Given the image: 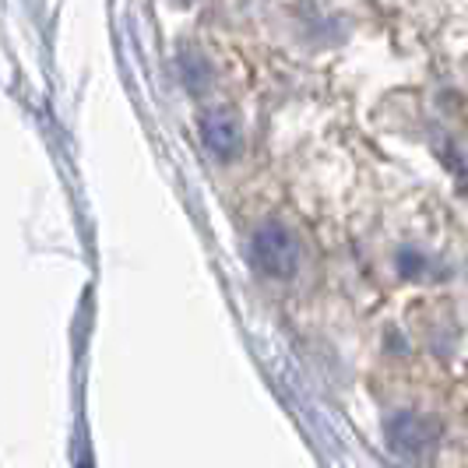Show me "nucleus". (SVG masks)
<instances>
[{
	"mask_svg": "<svg viewBox=\"0 0 468 468\" xmlns=\"http://www.w3.org/2000/svg\"><path fill=\"white\" fill-rule=\"evenodd\" d=\"M250 258L268 279H292L300 268V239L285 222H261L250 239Z\"/></svg>",
	"mask_w": 468,
	"mask_h": 468,
	"instance_id": "f03ea898",
	"label": "nucleus"
},
{
	"mask_svg": "<svg viewBox=\"0 0 468 468\" xmlns=\"http://www.w3.org/2000/svg\"><path fill=\"white\" fill-rule=\"evenodd\" d=\"M384 437H388V447L399 458L420 462V458H426L433 447L441 444V420L430 416V412H420V409H401L395 416H388Z\"/></svg>",
	"mask_w": 468,
	"mask_h": 468,
	"instance_id": "f257e3e1",
	"label": "nucleus"
},
{
	"mask_svg": "<svg viewBox=\"0 0 468 468\" xmlns=\"http://www.w3.org/2000/svg\"><path fill=\"white\" fill-rule=\"evenodd\" d=\"M201 141L215 159H233V155H239V144H243L239 120L229 110H208L201 117Z\"/></svg>",
	"mask_w": 468,
	"mask_h": 468,
	"instance_id": "7ed1b4c3",
	"label": "nucleus"
},
{
	"mask_svg": "<svg viewBox=\"0 0 468 468\" xmlns=\"http://www.w3.org/2000/svg\"><path fill=\"white\" fill-rule=\"evenodd\" d=\"M180 78H184V85H187L190 92H205V89L211 85L208 60H205L201 53H194V49L180 53Z\"/></svg>",
	"mask_w": 468,
	"mask_h": 468,
	"instance_id": "20e7f679",
	"label": "nucleus"
}]
</instances>
